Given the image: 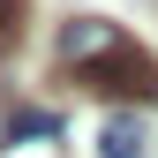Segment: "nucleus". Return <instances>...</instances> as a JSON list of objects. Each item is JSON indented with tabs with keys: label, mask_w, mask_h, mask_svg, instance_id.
<instances>
[{
	"label": "nucleus",
	"mask_w": 158,
	"mask_h": 158,
	"mask_svg": "<svg viewBox=\"0 0 158 158\" xmlns=\"http://www.w3.org/2000/svg\"><path fill=\"white\" fill-rule=\"evenodd\" d=\"M60 135V113H45V106H23L8 121V143H53Z\"/></svg>",
	"instance_id": "7ed1b4c3"
},
{
	"label": "nucleus",
	"mask_w": 158,
	"mask_h": 158,
	"mask_svg": "<svg viewBox=\"0 0 158 158\" xmlns=\"http://www.w3.org/2000/svg\"><path fill=\"white\" fill-rule=\"evenodd\" d=\"M143 121H135V113H106V121H98V158H143Z\"/></svg>",
	"instance_id": "f03ea898"
},
{
	"label": "nucleus",
	"mask_w": 158,
	"mask_h": 158,
	"mask_svg": "<svg viewBox=\"0 0 158 158\" xmlns=\"http://www.w3.org/2000/svg\"><path fill=\"white\" fill-rule=\"evenodd\" d=\"M15 38H23V0H0V60L15 53Z\"/></svg>",
	"instance_id": "20e7f679"
},
{
	"label": "nucleus",
	"mask_w": 158,
	"mask_h": 158,
	"mask_svg": "<svg viewBox=\"0 0 158 158\" xmlns=\"http://www.w3.org/2000/svg\"><path fill=\"white\" fill-rule=\"evenodd\" d=\"M53 60H60L68 83H83V90H98V98L158 106V60L113 23V15H68L60 38H53Z\"/></svg>",
	"instance_id": "f257e3e1"
}]
</instances>
